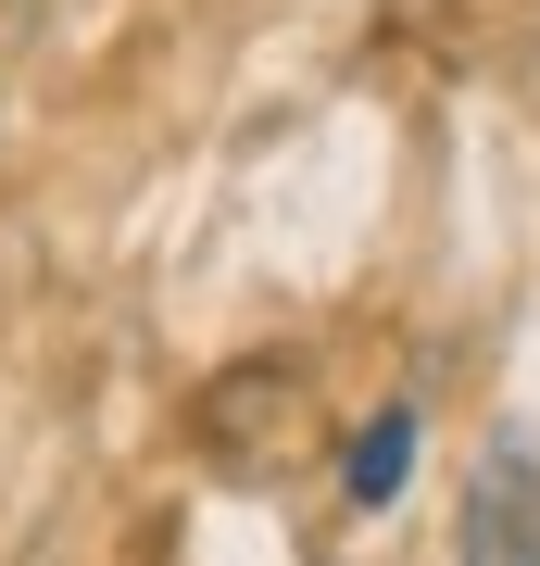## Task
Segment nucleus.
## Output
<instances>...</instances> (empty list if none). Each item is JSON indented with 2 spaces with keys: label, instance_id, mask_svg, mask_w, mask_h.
<instances>
[{
  "label": "nucleus",
  "instance_id": "nucleus-2",
  "mask_svg": "<svg viewBox=\"0 0 540 566\" xmlns=\"http://www.w3.org/2000/svg\"><path fill=\"white\" fill-rule=\"evenodd\" d=\"M402 479H415V416H378V428H364V441H352V465H340V491H352V504L364 516H378V504H402Z\"/></svg>",
  "mask_w": 540,
  "mask_h": 566
},
{
  "label": "nucleus",
  "instance_id": "nucleus-1",
  "mask_svg": "<svg viewBox=\"0 0 540 566\" xmlns=\"http://www.w3.org/2000/svg\"><path fill=\"white\" fill-rule=\"evenodd\" d=\"M465 554H478V566H540V479H528V465H490V479H478Z\"/></svg>",
  "mask_w": 540,
  "mask_h": 566
}]
</instances>
